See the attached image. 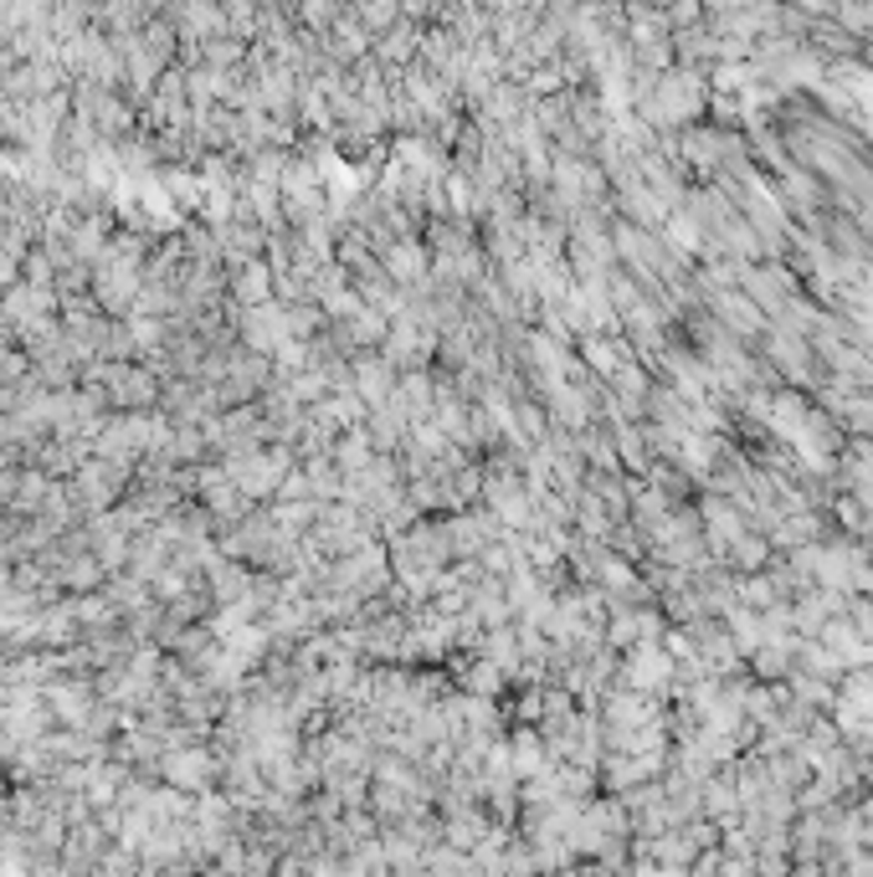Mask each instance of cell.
<instances>
[{
    "mask_svg": "<svg viewBox=\"0 0 873 877\" xmlns=\"http://www.w3.org/2000/svg\"><path fill=\"white\" fill-rule=\"evenodd\" d=\"M627 678H632V688H658V682L668 678V657H663V651H637L627 667Z\"/></svg>",
    "mask_w": 873,
    "mask_h": 877,
    "instance_id": "1",
    "label": "cell"
}]
</instances>
